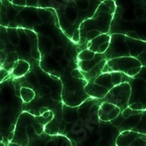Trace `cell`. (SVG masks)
Here are the masks:
<instances>
[{"mask_svg": "<svg viewBox=\"0 0 146 146\" xmlns=\"http://www.w3.org/2000/svg\"><path fill=\"white\" fill-rule=\"evenodd\" d=\"M100 100L89 98L78 107L62 106V121L59 134L67 137L72 146H117L121 133L111 121L99 118Z\"/></svg>", "mask_w": 146, "mask_h": 146, "instance_id": "6da1fadb", "label": "cell"}, {"mask_svg": "<svg viewBox=\"0 0 146 146\" xmlns=\"http://www.w3.org/2000/svg\"><path fill=\"white\" fill-rule=\"evenodd\" d=\"M115 12L109 35L121 34L146 41V0H113Z\"/></svg>", "mask_w": 146, "mask_h": 146, "instance_id": "7a4b0ae2", "label": "cell"}, {"mask_svg": "<svg viewBox=\"0 0 146 146\" xmlns=\"http://www.w3.org/2000/svg\"><path fill=\"white\" fill-rule=\"evenodd\" d=\"M105 0H73L69 5L56 11L59 24L69 38L79 32V26L91 18L100 5Z\"/></svg>", "mask_w": 146, "mask_h": 146, "instance_id": "3957f363", "label": "cell"}, {"mask_svg": "<svg viewBox=\"0 0 146 146\" xmlns=\"http://www.w3.org/2000/svg\"><path fill=\"white\" fill-rule=\"evenodd\" d=\"M114 12L115 3L113 0H105L100 5L94 14L81 23L79 26L80 39L78 45L82 49L86 48L87 43L95 37L109 34Z\"/></svg>", "mask_w": 146, "mask_h": 146, "instance_id": "277c9868", "label": "cell"}, {"mask_svg": "<svg viewBox=\"0 0 146 146\" xmlns=\"http://www.w3.org/2000/svg\"><path fill=\"white\" fill-rule=\"evenodd\" d=\"M146 51V41L133 39L125 35H111L110 45L105 52L107 60L121 56L137 57Z\"/></svg>", "mask_w": 146, "mask_h": 146, "instance_id": "5b68a950", "label": "cell"}, {"mask_svg": "<svg viewBox=\"0 0 146 146\" xmlns=\"http://www.w3.org/2000/svg\"><path fill=\"white\" fill-rule=\"evenodd\" d=\"M60 79L62 84V102L68 107H78L90 98L85 90L88 83L86 78L73 77L70 70H66Z\"/></svg>", "mask_w": 146, "mask_h": 146, "instance_id": "8992f818", "label": "cell"}, {"mask_svg": "<svg viewBox=\"0 0 146 146\" xmlns=\"http://www.w3.org/2000/svg\"><path fill=\"white\" fill-rule=\"evenodd\" d=\"M107 62L105 54L96 53L89 48L82 49L78 55V69L88 82L103 73Z\"/></svg>", "mask_w": 146, "mask_h": 146, "instance_id": "52a82bcc", "label": "cell"}, {"mask_svg": "<svg viewBox=\"0 0 146 146\" xmlns=\"http://www.w3.org/2000/svg\"><path fill=\"white\" fill-rule=\"evenodd\" d=\"M122 82H128L130 86L129 108L133 110H146V66L134 77L123 74Z\"/></svg>", "mask_w": 146, "mask_h": 146, "instance_id": "ba28073f", "label": "cell"}, {"mask_svg": "<svg viewBox=\"0 0 146 146\" xmlns=\"http://www.w3.org/2000/svg\"><path fill=\"white\" fill-rule=\"evenodd\" d=\"M120 132L132 130L146 135V110H133L126 108L119 116L111 121Z\"/></svg>", "mask_w": 146, "mask_h": 146, "instance_id": "9c48e42d", "label": "cell"}, {"mask_svg": "<svg viewBox=\"0 0 146 146\" xmlns=\"http://www.w3.org/2000/svg\"><path fill=\"white\" fill-rule=\"evenodd\" d=\"M142 62L133 56H121L108 60L103 72L118 71L129 77H134L141 70Z\"/></svg>", "mask_w": 146, "mask_h": 146, "instance_id": "30bf717a", "label": "cell"}, {"mask_svg": "<svg viewBox=\"0 0 146 146\" xmlns=\"http://www.w3.org/2000/svg\"><path fill=\"white\" fill-rule=\"evenodd\" d=\"M114 86L115 85L113 79L112 72H103L95 79L89 81L85 90L90 98L101 100Z\"/></svg>", "mask_w": 146, "mask_h": 146, "instance_id": "8fae6325", "label": "cell"}, {"mask_svg": "<svg viewBox=\"0 0 146 146\" xmlns=\"http://www.w3.org/2000/svg\"><path fill=\"white\" fill-rule=\"evenodd\" d=\"M130 97V86L128 82H122L120 85L114 86L108 94L101 99V101L112 103L119 107L121 113L129 108V101Z\"/></svg>", "mask_w": 146, "mask_h": 146, "instance_id": "7c38bea8", "label": "cell"}, {"mask_svg": "<svg viewBox=\"0 0 146 146\" xmlns=\"http://www.w3.org/2000/svg\"><path fill=\"white\" fill-rule=\"evenodd\" d=\"M8 146H21L10 142ZM27 146H72L71 141L64 135H48L45 131L39 137L31 139Z\"/></svg>", "mask_w": 146, "mask_h": 146, "instance_id": "4fadbf2b", "label": "cell"}, {"mask_svg": "<svg viewBox=\"0 0 146 146\" xmlns=\"http://www.w3.org/2000/svg\"><path fill=\"white\" fill-rule=\"evenodd\" d=\"M115 143L117 146H146V135L132 130L122 131Z\"/></svg>", "mask_w": 146, "mask_h": 146, "instance_id": "5bb4252c", "label": "cell"}, {"mask_svg": "<svg viewBox=\"0 0 146 146\" xmlns=\"http://www.w3.org/2000/svg\"><path fill=\"white\" fill-rule=\"evenodd\" d=\"M121 110L119 107L113 105L112 103L101 101L98 110L99 118L103 121H112L119 116Z\"/></svg>", "mask_w": 146, "mask_h": 146, "instance_id": "9a60e30c", "label": "cell"}, {"mask_svg": "<svg viewBox=\"0 0 146 146\" xmlns=\"http://www.w3.org/2000/svg\"><path fill=\"white\" fill-rule=\"evenodd\" d=\"M111 40V35L103 34L94 39L90 40L86 45V48H89L96 53L104 54L108 50Z\"/></svg>", "mask_w": 146, "mask_h": 146, "instance_id": "2e32d148", "label": "cell"}, {"mask_svg": "<svg viewBox=\"0 0 146 146\" xmlns=\"http://www.w3.org/2000/svg\"><path fill=\"white\" fill-rule=\"evenodd\" d=\"M31 70V64L24 59H19L15 62L14 68L12 71V75L14 77V78H19L24 77L27 73L29 72Z\"/></svg>", "mask_w": 146, "mask_h": 146, "instance_id": "e0dca14e", "label": "cell"}, {"mask_svg": "<svg viewBox=\"0 0 146 146\" xmlns=\"http://www.w3.org/2000/svg\"><path fill=\"white\" fill-rule=\"evenodd\" d=\"M19 93H20V98H21L23 101V104L30 103L35 99V91L29 86H21L20 87Z\"/></svg>", "mask_w": 146, "mask_h": 146, "instance_id": "ac0fdd59", "label": "cell"}, {"mask_svg": "<svg viewBox=\"0 0 146 146\" xmlns=\"http://www.w3.org/2000/svg\"><path fill=\"white\" fill-rule=\"evenodd\" d=\"M20 59L17 51H11L6 54V59L5 62H16Z\"/></svg>", "mask_w": 146, "mask_h": 146, "instance_id": "d6986e66", "label": "cell"}, {"mask_svg": "<svg viewBox=\"0 0 146 146\" xmlns=\"http://www.w3.org/2000/svg\"><path fill=\"white\" fill-rule=\"evenodd\" d=\"M11 74V72H9L8 70H5L4 68H0V84L3 83L8 77Z\"/></svg>", "mask_w": 146, "mask_h": 146, "instance_id": "ffe728a7", "label": "cell"}, {"mask_svg": "<svg viewBox=\"0 0 146 146\" xmlns=\"http://www.w3.org/2000/svg\"><path fill=\"white\" fill-rule=\"evenodd\" d=\"M14 65H15V62H4L2 65V68H4L5 70L12 73V71L14 68Z\"/></svg>", "mask_w": 146, "mask_h": 146, "instance_id": "44dd1931", "label": "cell"}, {"mask_svg": "<svg viewBox=\"0 0 146 146\" xmlns=\"http://www.w3.org/2000/svg\"><path fill=\"white\" fill-rule=\"evenodd\" d=\"M5 59H6V54L5 53V50H0V64L2 65L5 62Z\"/></svg>", "mask_w": 146, "mask_h": 146, "instance_id": "7402d4cb", "label": "cell"}, {"mask_svg": "<svg viewBox=\"0 0 146 146\" xmlns=\"http://www.w3.org/2000/svg\"><path fill=\"white\" fill-rule=\"evenodd\" d=\"M5 42L4 41V40L0 37V50H5Z\"/></svg>", "mask_w": 146, "mask_h": 146, "instance_id": "603a6c76", "label": "cell"}, {"mask_svg": "<svg viewBox=\"0 0 146 146\" xmlns=\"http://www.w3.org/2000/svg\"><path fill=\"white\" fill-rule=\"evenodd\" d=\"M5 146H8V144H6V145H5Z\"/></svg>", "mask_w": 146, "mask_h": 146, "instance_id": "cb8c5ba5", "label": "cell"}]
</instances>
